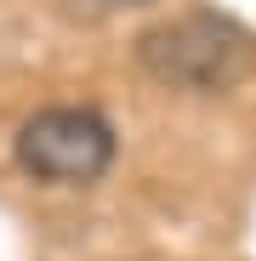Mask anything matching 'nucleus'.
Listing matches in <instances>:
<instances>
[{"instance_id": "3", "label": "nucleus", "mask_w": 256, "mask_h": 261, "mask_svg": "<svg viewBox=\"0 0 256 261\" xmlns=\"http://www.w3.org/2000/svg\"><path fill=\"white\" fill-rule=\"evenodd\" d=\"M74 6H85V12L108 17V12H131V6H148V0H74Z\"/></svg>"}, {"instance_id": "2", "label": "nucleus", "mask_w": 256, "mask_h": 261, "mask_svg": "<svg viewBox=\"0 0 256 261\" xmlns=\"http://www.w3.org/2000/svg\"><path fill=\"white\" fill-rule=\"evenodd\" d=\"M23 176L52 188H85L114 165V125L97 108H40L17 125Z\"/></svg>"}, {"instance_id": "1", "label": "nucleus", "mask_w": 256, "mask_h": 261, "mask_svg": "<svg viewBox=\"0 0 256 261\" xmlns=\"http://www.w3.org/2000/svg\"><path fill=\"white\" fill-rule=\"evenodd\" d=\"M137 63L188 97H222L256 68V40L217 12H182L137 34Z\"/></svg>"}]
</instances>
